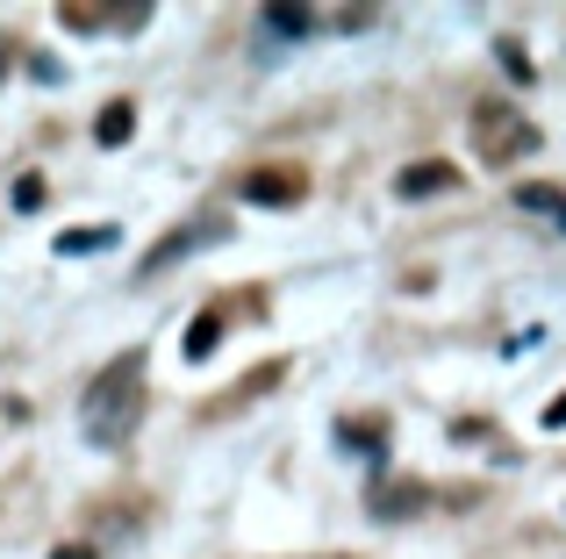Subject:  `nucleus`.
<instances>
[{
  "label": "nucleus",
  "instance_id": "nucleus-1",
  "mask_svg": "<svg viewBox=\"0 0 566 559\" xmlns=\"http://www.w3.org/2000/svg\"><path fill=\"white\" fill-rule=\"evenodd\" d=\"M80 423H86L94 445H123V437L137 431V423H144V351H123V359L86 388Z\"/></svg>",
  "mask_w": 566,
  "mask_h": 559
},
{
  "label": "nucleus",
  "instance_id": "nucleus-2",
  "mask_svg": "<svg viewBox=\"0 0 566 559\" xmlns=\"http://www.w3.org/2000/svg\"><path fill=\"white\" fill-rule=\"evenodd\" d=\"M473 137H481V158H488V166H510V158L538 151V129H531L510 101H481V108H473Z\"/></svg>",
  "mask_w": 566,
  "mask_h": 559
},
{
  "label": "nucleus",
  "instance_id": "nucleus-3",
  "mask_svg": "<svg viewBox=\"0 0 566 559\" xmlns=\"http://www.w3.org/2000/svg\"><path fill=\"white\" fill-rule=\"evenodd\" d=\"M302 194H308V180H302V172H280V166L244 172V201H251V209H294Z\"/></svg>",
  "mask_w": 566,
  "mask_h": 559
},
{
  "label": "nucleus",
  "instance_id": "nucleus-4",
  "mask_svg": "<svg viewBox=\"0 0 566 559\" xmlns=\"http://www.w3.org/2000/svg\"><path fill=\"white\" fill-rule=\"evenodd\" d=\"M216 238H222V223H216V215H208V223H193V230H172V238H158L151 252H144V266H137V273H166L172 259L201 252V244H216Z\"/></svg>",
  "mask_w": 566,
  "mask_h": 559
},
{
  "label": "nucleus",
  "instance_id": "nucleus-5",
  "mask_svg": "<svg viewBox=\"0 0 566 559\" xmlns=\"http://www.w3.org/2000/svg\"><path fill=\"white\" fill-rule=\"evenodd\" d=\"M452 187H459V172H452V166H438V158H430V166H401V172H395V194H401V201L452 194Z\"/></svg>",
  "mask_w": 566,
  "mask_h": 559
},
{
  "label": "nucleus",
  "instance_id": "nucleus-6",
  "mask_svg": "<svg viewBox=\"0 0 566 559\" xmlns=\"http://www.w3.org/2000/svg\"><path fill=\"white\" fill-rule=\"evenodd\" d=\"M151 8H57L65 29H144Z\"/></svg>",
  "mask_w": 566,
  "mask_h": 559
},
{
  "label": "nucleus",
  "instance_id": "nucleus-7",
  "mask_svg": "<svg viewBox=\"0 0 566 559\" xmlns=\"http://www.w3.org/2000/svg\"><path fill=\"white\" fill-rule=\"evenodd\" d=\"M129 129H137V108H129V101H108V108L94 115V144H129Z\"/></svg>",
  "mask_w": 566,
  "mask_h": 559
},
{
  "label": "nucleus",
  "instance_id": "nucleus-8",
  "mask_svg": "<svg viewBox=\"0 0 566 559\" xmlns=\"http://www.w3.org/2000/svg\"><path fill=\"white\" fill-rule=\"evenodd\" d=\"M216 345H222V316H216V308H208V316H193V330H187V345H180V351H187L193 366H201V359H208V351H216Z\"/></svg>",
  "mask_w": 566,
  "mask_h": 559
},
{
  "label": "nucleus",
  "instance_id": "nucleus-9",
  "mask_svg": "<svg viewBox=\"0 0 566 559\" xmlns=\"http://www.w3.org/2000/svg\"><path fill=\"white\" fill-rule=\"evenodd\" d=\"M401 509H409V517L423 509V488H416V481H409V488H380L374 495V517H401Z\"/></svg>",
  "mask_w": 566,
  "mask_h": 559
},
{
  "label": "nucleus",
  "instance_id": "nucleus-10",
  "mask_svg": "<svg viewBox=\"0 0 566 559\" xmlns=\"http://www.w3.org/2000/svg\"><path fill=\"white\" fill-rule=\"evenodd\" d=\"M115 244V230H65L57 238V259H80V252H108Z\"/></svg>",
  "mask_w": 566,
  "mask_h": 559
},
{
  "label": "nucleus",
  "instance_id": "nucleus-11",
  "mask_svg": "<svg viewBox=\"0 0 566 559\" xmlns=\"http://www.w3.org/2000/svg\"><path fill=\"white\" fill-rule=\"evenodd\" d=\"M308 22H316L308 8H265V29H280V36H308Z\"/></svg>",
  "mask_w": 566,
  "mask_h": 559
},
{
  "label": "nucleus",
  "instance_id": "nucleus-12",
  "mask_svg": "<svg viewBox=\"0 0 566 559\" xmlns=\"http://www.w3.org/2000/svg\"><path fill=\"white\" fill-rule=\"evenodd\" d=\"M516 209H531V215H553V209H559V187H538V180H531V187H516Z\"/></svg>",
  "mask_w": 566,
  "mask_h": 559
},
{
  "label": "nucleus",
  "instance_id": "nucleus-13",
  "mask_svg": "<svg viewBox=\"0 0 566 559\" xmlns=\"http://www.w3.org/2000/svg\"><path fill=\"white\" fill-rule=\"evenodd\" d=\"M14 209H43V180H36V172H22V180H14Z\"/></svg>",
  "mask_w": 566,
  "mask_h": 559
},
{
  "label": "nucleus",
  "instance_id": "nucleus-14",
  "mask_svg": "<svg viewBox=\"0 0 566 559\" xmlns=\"http://www.w3.org/2000/svg\"><path fill=\"white\" fill-rule=\"evenodd\" d=\"M345 445H359V452H380V423H345Z\"/></svg>",
  "mask_w": 566,
  "mask_h": 559
},
{
  "label": "nucleus",
  "instance_id": "nucleus-15",
  "mask_svg": "<svg viewBox=\"0 0 566 559\" xmlns=\"http://www.w3.org/2000/svg\"><path fill=\"white\" fill-rule=\"evenodd\" d=\"M502 65H510V80H531V57L516 51V43H502Z\"/></svg>",
  "mask_w": 566,
  "mask_h": 559
},
{
  "label": "nucleus",
  "instance_id": "nucleus-16",
  "mask_svg": "<svg viewBox=\"0 0 566 559\" xmlns=\"http://www.w3.org/2000/svg\"><path fill=\"white\" fill-rule=\"evenodd\" d=\"M545 431H566V394H553V402H545Z\"/></svg>",
  "mask_w": 566,
  "mask_h": 559
},
{
  "label": "nucleus",
  "instance_id": "nucleus-17",
  "mask_svg": "<svg viewBox=\"0 0 566 559\" xmlns=\"http://www.w3.org/2000/svg\"><path fill=\"white\" fill-rule=\"evenodd\" d=\"M51 559H94V546H57Z\"/></svg>",
  "mask_w": 566,
  "mask_h": 559
},
{
  "label": "nucleus",
  "instance_id": "nucleus-18",
  "mask_svg": "<svg viewBox=\"0 0 566 559\" xmlns=\"http://www.w3.org/2000/svg\"><path fill=\"white\" fill-rule=\"evenodd\" d=\"M8 57H14V51H8V36H0V80H8Z\"/></svg>",
  "mask_w": 566,
  "mask_h": 559
}]
</instances>
